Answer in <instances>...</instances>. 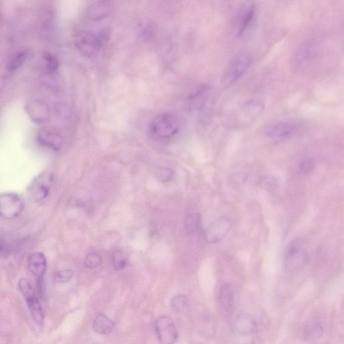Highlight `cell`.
Returning a JSON list of instances; mask_svg holds the SVG:
<instances>
[{
    "label": "cell",
    "instance_id": "cell-1",
    "mask_svg": "<svg viewBox=\"0 0 344 344\" xmlns=\"http://www.w3.org/2000/svg\"><path fill=\"white\" fill-rule=\"evenodd\" d=\"M180 129L178 118L172 113H162L155 116L149 125V132L153 139L166 140L176 135Z\"/></svg>",
    "mask_w": 344,
    "mask_h": 344
},
{
    "label": "cell",
    "instance_id": "cell-2",
    "mask_svg": "<svg viewBox=\"0 0 344 344\" xmlns=\"http://www.w3.org/2000/svg\"><path fill=\"white\" fill-rule=\"evenodd\" d=\"M251 63V56L248 52H243L235 56L227 66L223 73V83L231 85L241 78L248 70Z\"/></svg>",
    "mask_w": 344,
    "mask_h": 344
},
{
    "label": "cell",
    "instance_id": "cell-3",
    "mask_svg": "<svg viewBox=\"0 0 344 344\" xmlns=\"http://www.w3.org/2000/svg\"><path fill=\"white\" fill-rule=\"evenodd\" d=\"M24 198L18 194H0V216L3 218H17L24 211Z\"/></svg>",
    "mask_w": 344,
    "mask_h": 344
},
{
    "label": "cell",
    "instance_id": "cell-4",
    "mask_svg": "<svg viewBox=\"0 0 344 344\" xmlns=\"http://www.w3.org/2000/svg\"><path fill=\"white\" fill-rule=\"evenodd\" d=\"M308 256V252L300 241H293L290 244L286 252V268L289 271L300 269L306 263Z\"/></svg>",
    "mask_w": 344,
    "mask_h": 344
},
{
    "label": "cell",
    "instance_id": "cell-5",
    "mask_svg": "<svg viewBox=\"0 0 344 344\" xmlns=\"http://www.w3.org/2000/svg\"><path fill=\"white\" fill-rule=\"evenodd\" d=\"M75 44L81 54L91 57L98 53L103 43L102 38L98 34L87 31L78 33L75 37Z\"/></svg>",
    "mask_w": 344,
    "mask_h": 344
},
{
    "label": "cell",
    "instance_id": "cell-6",
    "mask_svg": "<svg viewBox=\"0 0 344 344\" xmlns=\"http://www.w3.org/2000/svg\"><path fill=\"white\" fill-rule=\"evenodd\" d=\"M53 178L50 173L38 175L28 187L29 196L33 201L41 202L48 196Z\"/></svg>",
    "mask_w": 344,
    "mask_h": 344
},
{
    "label": "cell",
    "instance_id": "cell-7",
    "mask_svg": "<svg viewBox=\"0 0 344 344\" xmlns=\"http://www.w3.org/2000/svg\"><path fill=\"white\" fill-rule=\"evenodd\" d=\"M155 331L161 344H174L178 338L176 325L169 316H161L157 319Z\"/></svg>",
    "mask_w": 344,
    "mask_h": 344
},
{
    "label": "cell",
    "instance_id": "cell-8",
    "mask_svg": "<svg viewBox=\"0 0 344 344\" xmlns=\"http://www.w3.org/2000/svg\"><path fill=\"white\" fill-rule=\"evenodd\" d=\"M25 110L29 118L34 123L44 124L49 119V107L45 102L40 99H31L26 102Z\"/></svg>",
    "mask_w": 344,
    "mask_h": 344
},
{
    "label": "cell",
    "instance_id": "cell-9",
    "mask_svg": "<svg viewBox=\"0 0 344 344\" xmlns=\"http://www.w3.org/2000/svg\"><path fill=\"white\" fill-rule=\"evenodd\" d=\"M231 229V221L227 217H219L208 227L205 232V240L209 244H217L228 234Z\"/></svg>",
    "mask_w": 344,
    "mask_h": 344
},
{
    "label": "cell",
    "instance_id": "cell-10",
    "mask_svg": "<svg viewBox=\"0 0 344 344\" xmlns=\"http://www.w3.org/2000/svg\"><path fill=\"white\" fill-rule=\"evenodd\" d=\"M231 328L234 333L240 336H248L254 333L256 323L250 315L246 313H239L233 317L231 321Z\"/></svg>",
    "mask_w": 344,
    "mask_h": 344
},
{
    "label": "cell",
    "instance_id": "cell-11",
    "mask_svg": "<svg viewBox=\"0 0 344 344\" xmlns=\"http://www.w3.org/2000/svg\"><path fill=\"white\" fill-rule=\"evenodd\" d=\"M301 124L295 121H283L270 126L266 135L275 139H286L294 135L300 129Z\"/></svg>",
    "mask_w": 344,
    "mask_h": 344
},
{
    "label": "cell",
    "instance_id": "cell-12",
    "mask_svg": "<svg viewBox=\"0 0 344 344\" xmlns=\"http://www.w3.org/2000/svg\"><path fill=\"white\" fill-rule=\"evenodd\" d=\"M37 141L39 145L53 151H59L63 143L61 134L54 130L43 129L38 132Z\"/></svg>",
    "mask_w": 344,
    "mask_h": 344
},
{
    "label": "cell",
    "instance_id": "cell-13",
    "mask_svg": "<svg viewBox=\"0 0 344 344\" xmlns=\"http://www.w3.org/2000/svg\"><path fill=\"white\" fill-rule=\"evenodd\" d=\"M28 266L30 273L38 281H41L45 273L47 264L45 256L42 253L34 252L28 258Z\"/></svg>",
    "mask_w": 344,
    "mask_h": 344
},
{
    "label": "cell",
    "instance_id": "cell-14",
    "mask_svg": "<svg viewBox=\"0 0 344 344\" xmlns=\"http://www.w3.org/2000/svg\"><path fill=\"white\" fill-rule=\"evenodd\" d=\"M112 10V6L110 1H96L89 7L87 16L92 20H100L109 15Z\"/></svg>",
    "mask_w": 344,
    "mask_h": 344
},
{
    "label": "cell",
    "instance_id": "cell-15",
    "mask_svg": "<svg viewBox=\"0 0 344 344\" xmlns=\"http://www.w3.org/2000/svg\"><path fill=\"white\" fill-rule=\"evenodd\" d=\"M219 301L223 312L227 313L232 310L234 291L230 284L225 283L221 285L219 292Z\"/></svg>",
    "mask_w": 344,
    "mask_h": 344
},
{
    "label": "cell",
    "instance_id": "cell-16",
    "mask_svg": "<svg viewBox=\"0 0 344 344\" xmlns=\"http://www.w3.org/2000/svg\"><path fill=\"white\" fill-rule=\"evenodd\" d=\"M114 323L104 314H98L93 323V329L100 335H108L113 331Z\"/></svg>",
    "mask_w": 344,
    "mask_h": 344
},
{
    "label": "cell",
    "instance_id": "cell-17",
    "mask_svg": "<svg viewBox=\"0 0 344 344\" xmlns=\"http://www.w3.org/2000/svg\"><path fill=\"white\" fill-rule=\"evenodd\" d=\"M41 66L44 73L53 74L59 69V60L53 54L44 52L41 57Z\"/></svg>",
    "mask_w": 344,
    "mask_h": 344
},
{
    "label": "cell",
    "instance_id": "cell-18",
    "mask_svg": "<svg viewBox=\"0 0 344 344\" xmlns=\"http://www.w3.org/2000/svg\"><path fill=\"white\" fill-rule=\"evenodd\" d=\"M324 334V328L318 322L309 323L304 329V337L308 341H316L320 340Z\"/></svg>",
    "mask_w": 344,
    "mask_h": 344
},
{
    "label": "cell",
    "instance_id": "cell-19",
    "mask_svg": "<svg viewBox=\"0 0 344 344\" xmlns=\"http://www.w3.org/2000/svg\"><path fill=\"white\" fill-rule=\"evenodd\" d=\"M255 15V6L250 5L245 9L239 21L238 34V36L244 34L248 26L252 23L253 19Z\"/></svg>",
    "mask_w": 344,
    "mask_h": 344
},
{
    "label": "cell",
    "instance_id": "cell-20",
    "mask_svg": "<svg viewBox=\"0 0 344 344\" xmlns=\"http://www.w3.org/2000/svg\"><path fill=\"white\" fill-rule=\"evenodd\" d=\"M28 52L26 50H21L13 54L7 63V69L9 72H13L20 69L28 58Z\"/></svg>",
    "mask_w": 344,
    "mask_h": 344
},
{
    "label": "cell",
    "instance_id": "cell-21",
    "mask_svg": "<svg viewBox=\"0 0 344 344\" xmlns=\"http://www.w3.org/2000/svg\"><path fill=\"white\" fill-rule=\"evenodd\" d=\"M28 305L29 310L32 315L33 320L37 324H42L44 320V314L41 305L37 297L26 301Z\"/></svg>",
    "mask_w": 344,
    "mask_h": 344
},
{
    "label": "cell",
    "instance_id": "cell-22",
    "mask_svg": "<svg viewBox=\"0 0 344 344\" xmlns=\"http://www.w3.org/2000/svg\"><path fill=\"white\" fill-rule=\"evenodd\" d=\"M18 287L26 301L36 297L34 287L28 279H20L18 283Z\"/></svg>",
    "mask_w": 344,
    "mask_h": 344
},
{
    "label": "cell",
    "instance_id": "cell-23",
    "mask_svg": "<svg viewBox=\"0 0 344 344\" xmlns=\"http://www.w3.org/2000/svg\"><path fill=\"white\" fill-rule=\"evenodd\" d=\"M201 223V215L198 213H191L186 216L185 228L188 234L195 233Z\"/></svg>",
    "mask_w": 344,
    "mask_h": 344
},
{
    "label": "cell",
    "instance_id": "cell-24",
    "mask_svg": "<svg viewBox=\"0 0 344 344\" xmlns=\"http://www.w3.org/2000/svg\"><path fill=\"white\" fill-rule=\"evenodd\" d=\"M171 305L174 312L180 313L186 310L188 306V299L185 295H178L173 297Z\"/></svg>",
    "mask_w": 344,
    "mask_h": 344
},
{
    "label": "cell",
    "instance_id": "cell-25",
    "mask_svg": "<svg viewBox=\"0 0 344 344\" xmlns=\"http://www.w3.org/2000/svg\"><path fill=\"white\" fill-rule=\"evenodd\" d=\"M102 259L100 255L96 253H90L87 255L84 260V265L87 268H96L102 263Z\"/></svg>",
    "mask_w": 344,
    "mask_h": 344
},
{
    "label": "cell",
    "instance_id": "cell-26",
    "mask_svg": "<svg viewBox=\"0 0 344 344\" xmlns=\"http://www.w3.org/2000/svg\"><path fill=\"white\" fill-rule=\"evenodd\" d=\"M73 272L71 270H61L56 272L54 280L57 283H66L71 281L73 277Z\"/></svg>",
    "mask_w": 344,
    "mask_h": 344
},
{
    "label": "cell",
    "instance_id": "cell-27",
    "mask_svg": "<svg viewBox=\"0 0 344 344\" xmlns=\"http://www.w3.org/2000/svg\"><path fill=\"white\" fill-rule=\"evenodd\" d=\"M174 171L168 168H159L156 173L157 180L161 182H164V183L170 182L174 178Z\"/></svg>",
    "mask_w": 344,
    "mask_h": 344
},
{
    "label": "cell",
    "instance_id": "cell-28",
    "mask_svg": "<svg viewBox=\"0 0 344 344\" xmlns=\"http://www.w3.org/2000/svg\"><path fill=\"white\" fill-rule=\"evenodd\" d=\"M112 262H113L114 269L117 271L123 270L125 268L126 260L122 253L119 250H116L113 253Z\"/></svg>",
    "mask_w": 344,
    "mask_h": 344
},
{
    "label": "cell",
    "instance_id": "cell-29",
    "mask_svg": "<svg viewBox=\"0 0 344 344\" xmlns=\"http://www.w3.org/2000/svg\"><path fill=\"white\" fill-rule=\"evenodd\" d=\"M315 167V162L312 159L307 158L304 159L300 163L299 166V171L302 176H307L312 173Z\"/></svg>",
    "mask_w": 344,
    "mask_h": 344
},
{
    "label": "cell",
    "instance_id": "cell-30",
    "mask_svg": "<svg viewBox=\"0 0 344 344\" xmlns=\"http://www.w3.org/2000/svg\"><path fill=\"white\" fill-rule=\"evenodd\" d=\"M247 176L244 174H237L231 177V182L235 185H241L246 182Z\"/></svg>",
    "mask_w": 344,
    "mask_h": 344
},
{
    "label": "cell",
    "instance_id": "cell-31",
    "mask_svg": "<svg viewBox=\"0 0 344 344\" xmlns=\"http://www.w3.org/2000/svg\"><path fill=\"white\" fill-rule=\"evenodd\" d=\"M10 253L9 246L4 242L2 236L0 234V254L1 256H8Z\"/></svg>",
    "mask_w": 344,
    "mask_h": 344
},
{
    "label": "cell",
    "instance_id": "cell-32",
    "mask_svg": "<svg viewBox=\"0 0 344 344\" xmlns=\"http://www.w3.org/2000/svg\"><path fill=\"white\" fill-rule=\"evenodd\" d=\"M262 186H263L264 188L268 190H271L275 189L276 186H277V183H276V181L273 179L271 180L270 178H267L264 179L262 180Z\"/></svg>",
    "mask_w": 344,
    "mask_h": 344
},
{
    "label": "cell",
    "instance_id": "cell-33",
    "mask_svg": "<svg viewBox=\"0 0 344 344\" xmlns=\"http://www.w3.org/2000/svg\"><path fill=\"white\" fill-rule=\"evenodd\" d=\"M7 79V76L0 77V94L2 92L3 89L4 88L5 85L6 84Z\"/></svg>",
    "mask_w": 344,
    "mask_h": 344
}]
</instances>
